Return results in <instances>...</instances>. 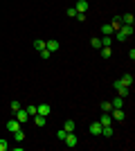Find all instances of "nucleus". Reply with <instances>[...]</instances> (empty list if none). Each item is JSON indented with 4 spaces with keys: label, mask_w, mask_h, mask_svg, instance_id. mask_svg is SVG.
Wrapping results in <instances>:
<instances>
[{
    "label": "nucleus",
    "mask_w": 135,
    "mask_h": 151,
    "mask_svg": "<svg viewBox=\"0 0 135 151\" xmlns=\"http://www.w3.org/2000/svg\"><path fill=\"white\" fill-rule=\"evenodd\" d=\"M129 36H133V25H122L119 29L115 32V38H117V41H126Z\"/></svg>",
    "instance_id": "f257e3e1"
},
{
    "label": "nucleus",
    "mask_w": 135,
    "mask_h": 151,
    "mask_svg": "<svg viewBox=\"0 0 135 151\" xmlns=\"http://www.w3.org/2000/svg\"><path fill=\"white\" fill-rule=\"evenodd\" d=\"M63 142H65V147H77V135H74V131H72V133H65Z\"/></svg>",
    "instance_id": "f03ea898"
},
{
    "label": "nucleus",
    "mask_w": 135,
    "mask_h": 151,
    "mask_svg": "<svg viewBox=\"0 0 135 151\" xmlns=\"http://www.w3.org/2000/svg\"><path fill=\"white\" fill-rule=\"evenodd\" d=\"M16 120H18L20 124H25V122L29 120V113H27L25 108H18V111H16Z\"/></svg>",
    "instance_id": "7ed1b4c3"
},
{
    "label": "nucleus",
    "mask_w": 135,
    "mask_h": 151,
    "mask_svg": "<svg viewBox=\"0 0 135 151\" xmlns=\"http://www.w3.org/2000/svg\"><path fill=\"white\" fill-rule=\"evenodd\" d=\"M5 129H7V131H18V129H23V124H20V122L18 120H9V122H7V126H5Z\"/></svg>",
    "instance_id": "20e7f679"
},
{
    "label": "nucleus",
    "mask_w": 135,
    "mask_h": 151,
    "mask_svg": "<svg viewBox=\"0 0 135 151\" xmlns=\"http://www.w3.org/2000/svg\"><path fill=\"white\" fill-rule=\"evenodd\" d=\"M88 131H90V135H101V124H99V122H92V124L88 126Z\"/></svg>",
    "instance_id": "39448f33"
},
{
    "label": "nucleus",
    "mask_w": 135,
    "mask_h": 151,
    "mask_svg": "<svg viewBox=\"0 0 135 151\" xmlns=\"http://www.w3.org/2000/svg\"><path fill=\"white\" fill-rule=\"evenodd\" d=\"M50 111H52L50 104H41V106H36V113H39V115H45V117L50 115Z\"/></svg>",
    "instance_id": "423d86ee"
},
{
    "label": "nucleus",
    "mask_w": 135,
    "mask_h": 151,
    "mask_svg": "<svg viewBox=\"0 0 135 151\" xmlns=\"http://www.w3.org/2000/svg\"><path fill=\"white\" fill-rule=\"evenodd\" d=\"M119 20H122V25H133L135 16L133 14H124V16H119Z\"/></svg>",
    "instance_id": "0eeeda50"
},
{
    "label": "nucleus",
    "mask_w": 135,
    "mask_h": 151,
    "mask_svg": "<svg viewBox=\"0 0 135 151\" xmlns=\"http://www.w3.org/2000/svg\"><path fill=\"white\" fill-rule=\"evenodd\" d=\"M110 113H113V117H115L117 122H122L124 117H126V115H124V111H122V108H113V111H110Z\"/></svg>",
    "instance_id": "6e6552de"
},
{
    "label": "nucleus",
    "mask_w": 135,
    "mask_h": 151,
    "mask_svg": "<svg viewBox=\"0 0 135 151\" xmlns=\"http://www.w3.org/2000/svg\"><path fill=\"white\" fill-rule=\"evenodd\" d=\"M45 47H47V50L54 54V52L59 50V41H45Z\"/></svg>",
    "instance_id": "1a4fd4ad"
},
{
    "label": "nucleus",
    "mask_w": 135,
    "mask_h": 151,
    "mask_svg": "<svg viewBox=\"0 0 135 151\" xmlns=\"http://www.w3.org/2000/svg\"><path fill=\"white\" fill-rule=\"evenodd\" d=\"M88 12V2H86V0H79L77 2V14H86Z\"/></svg>",
    "instance_id": "9d476101"
},
{
    "label": "nucleus",
    "mask_w": 135,
    "mask_h": 151,
    "mask_svg": "<svg viewBox=\"0 0 135 151\" xmlns=\"http://www.w3.org/2000/svg\"><path fill=\"white\" fill-rule=\"evenodd\" d=\"M99 124H101V126H108V124H113V117H110L108 113H104L101 117H99Z\"/></svg>",
    "instance_id": "9b49d317"
},
{
    "label": "nucleus",
    "mask_w": 135,
    "mask_h": 151,
    "mask_svg": "<svg viewBox=\"0 0 135 151\" xmlns=\"http://www.w3.org/2000/svg\"><path fill=\"white\" fill-rule=\"evenodd\" d=\"M101 135H106V138H113V124L101 126Z\"/></svg>",
    "instance_id": "f8f14e48"
},
{
    "label": "nucleus",
    "mask_w": 135,
    "mask_h": 151,
    "mask_svg": "<svg viewBox=\"0 0 135 151\" xmlns=\"http://www.w3.org/2000/svg\"><path fill=\"white\" fill-rule=\"evenodd\" d=\"M74 129H77V124H74V122H72V120H68V122H65V124H63V131H68V133H72V131H74Z\"/></svg>",
    "instance_id": "ddd939ff"
},
{
    "label": "nucleus",
    "mask_w": 135,
    "mask_h": 151,
    "mask_svg": "<svg viewBox=\"0 0 135 151\" xmlns=\"http://www.w3.org/2000/svg\"><path fill=\"white\" fill-rule=\"evenodd\" d=\"M14 140H16V142H23V140H25V133H23V129L14 131Z\"/></svg>",
    "instance_id": "4468645a"
},
{
    "label": "nucleus",
    "mask_w": 135,
    "mask_h": 151,
    "mask_svg": "<svg viewBox=\"0 0 135 151\" xmlns=\"http://www.w3.org/2000/svg\"><path fill=\"white\" fill-rule=\"evenodd\" d=\"M34 47H36V52L45 50V41H43V38H36V41H34Z\"/></svg>",
    "instance_id": "2eb2a0df"
},
{
    "label": "nucleus",
    "mask_w": 135,
    "mask_h": 151,
    "mask_svg": "<svg viewBox=\"0 0 135 151\" xmlns=\"http://www.w3.org/2000/svg\"><path fill=\"white\" fill-rule=\"evenodd\" d=\"M122 83L131 88V86H133V75H124V77H122Z\"/></svg>",
    "instance_id": "dca6fc26"
},
{
    "label": "nucleus",
    "mask_w": 135,
    "mask_h": 151,
    "mask_svg": "<svg viewBox=\"0 0 135 151\" xmlns=\"http://www.w3.org/2000/svg\"><path fill=\"white\" fill-rule=\"evenodd\" d=\"M101 34H106V36H110V34H115L113 25H110V23H108V25H104V27H101Z\"/></svg>",
    "instance_id": "f3484780"
},
{
    "label": "nucleus",
    "mask_w": 135,
    "mask_h": 151,
    "mask_svg": "<svg viewBox=\"0 0 135 151\" xmlns=\"http://www.w3.org/2000/svg\"><path fill=\"white\" fill-rule=\"evenodd\" d=\"M34 122H36V126H45V115H34Z\"/></svg>",
    "instance_id": "a211bd4d"
},
{
    "label": "nucleus",
    "mask_w": 135,
    "mask_h": 151,
    "mask_svg": "<svg viewBox=\"0 0 135 151\" xmlns=\"http://www.w3.org/2000/svg\"><path fill=\"white\" fill-rule=\"evenodd\" d=\"M90 45H92V47H95V50H99V47H101V38H97V36H92V38H90Z\"/></svg>",
    "instance_id": "6ab92c4d"
},
{
    "label": "nucleus",
    "mask_w": 135,
    "mask_h": 151,
    "mask_svg": "<svg viewBox=\"0 0 135 151\" xmlns=\"http://www.w3.org/2000/svg\"><path fill=\"white\" fill-rule=\"evenodd\" d=\"M113 104V108H122V104H124V97H115V99L110 101Z\"/></svg>",
    "instance_id": "aec40b11"
},
{
    "label": "nucleus",
    "mask_w": 135,
    "mask_h": 151,
    "mask_svg": "<svg viewBox=\"0 0 135 151\" xmlns=\"http://www.w3.org/2000/svg\"><path fill=\"white\" fill-rule=\"evenodd\" d=\"M110 111H113V104H110V101H104L101 104V113H110Z\"/></svg>",
    "instance_id": "412c9836"
},
{
    "label": "nucleus",
    "mask_w": 135,
    "mask_h": 151,
    "mask_svg": "<svg viewBox=\"0 0 135 151\" xmlns=\"http://www.w3.org/2000/svg\"><path fill=\"white\" fill-rule=\"evenodd\" d=\"M99 52H101V57H104V59H108L110 54H113V52H110V47H99Z\"/></svg>",
    "instance_id": "4be33fe9"
},
{
    "label": "nucleus",
    "mask_w": 135,
    "mask_h": 151,
    "mask_svg": "<svg viewBox=\"0 0 135 151\" xmlns=\"http://www.w3.org/2000/svg\"><path fill=\"white\" fill-rule=\"evenodd\" d=\"M110 43H113V38H110V36H104L101 38V47H110Z\"/></svg>",
    "instance_id": "5701e85b"
},
{
    "label": "nucleus",
    "mask_w": 135,
    "mask_h": 151,
    "mask_svg": "<svg viewBox=\"0 0 135 151\" xmlns=\"http://www.w3.org/2000/svg\"><path fill=\"white\" fill-rule=\"evenodd\" d=\"M110 25H113V29H119V27H122V20H119V18H115V20H113V23H110Z\"/></svg>",
    "instance_id": "b1692460"
},
{
    "label": "nucleus",
    "mask_w": 135,
    "mask_h": 151,
    "mask_svg": "<svg viewBox=\"0 0 135 151\" xmlns=\"http://www.w3.org/2000/svg\"><path fill=\"white\" fill-rule=\"evenodd\" d=\"M52 57V52L47 50V47H45V50H41V59H50Z\"/></svg>",
    "instance_id": "393cba45"
},
{
    "label": "nucleus",
    "mask_w": 135,
    "mask_h": 151,
    "mask_svg": "<svg viewBox=\"0 0 135 151\" xmlns=\"http://www.w3.org/2000/svg\"><path fill=\"white\" fill-rule=\"evenodd\" d=\"M9 149V142H7V140H0V151H7Z\"/></svg>",
    "instance_id": "a878e982"
},
{
    "label": "nucleus",
    "mask_w": 135,
    "mask_h": 151,
    "mask_svg": "<svg viewBox=\"0 0 135 151\" xmlns=\"http://www.w3.org/2000/svg\"><path fill=\"white\" fill-rule=\"evenodd\" d=\"M9 108H11L14 113H16V111H18V108H20V101H16V99H14V101H11V106H9Z\"/></svg>",
    "instance_id": "bb28decb"
},
{
    "label": "nucleus",
    "mask_w": 135,
    "mask_h": 151,
    "mask_svg": "<svg viewBox=\"0 0 135 151\" xmlns=\"http://www.w3.org/2000/svg\"><path fill=\"white\" fill-rule=\"evenodd\" d=\"M25 111H27V113H29V117H34V115H36V106H27Z\"/></svg>",
    "instance_id": "cd10ccee"
},
{
    "label": "nucleus",
    "mask_w": 135,
    "mask_h": 151,
    "mask_svg": "<svg viewBox=\"0 0 135 151\" xmlns=\"http://www.w3.org/2000/svg\"><path fill=\"white\" fill-rule=\"evenodd\" d=\"M65 133H68V131H63V129H59V133H56V135H59V140H61V142H63V138H65Z\"/></svg>",
    "instance_id": "c85d7f7f"
}]
</instances>
